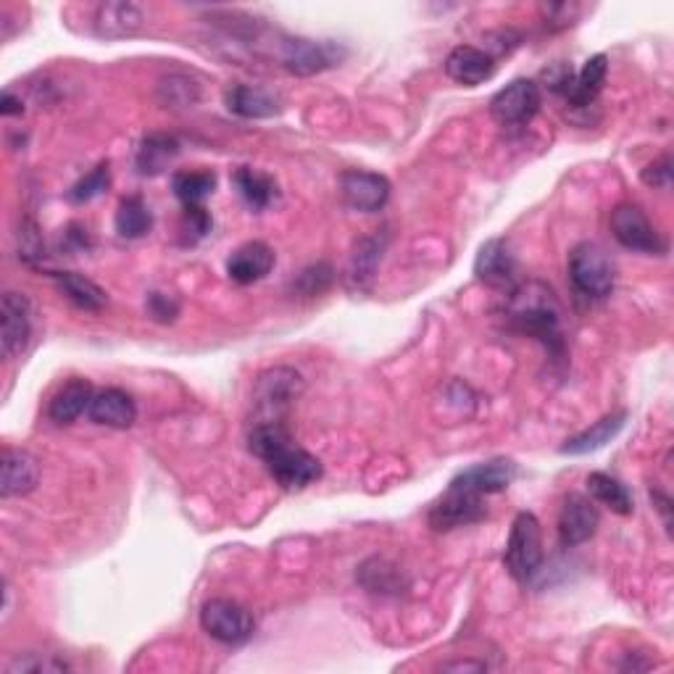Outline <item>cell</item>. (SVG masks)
<instances>
[{
	"label": "cell",
	"mask_w": 674,
	"mask_h": 674,
	"mask_svg": "<svg viewBox=\"0 0 674 674\" xmlns=\"http://www.w3.org/2000/svg\"><path fill=\"white\" fill-rule=\"evenodd\" d=\"M232 180H235L240 198H243L253 211L270 209V206L277 201V182H274L270 175H264V171L240 167Z\"/></svg>",
	"instance_id": "4316f807"
},
{
	"label": "cell",
	"mask_w": 674,
	"mask_h": 674,
	"mask_svg": "<svg viewBox=\"0 0 674 674\" xmlns=\"http://www.w3.org/2000/svg\"><path fill=\"white\" fill-rule=\"evenodd\" d=\"M304 393V377L291 367H274L259 377L256 403L259 422H285L291 414V406Z\"/></svg>",
	"instance_id": "277c9868"
},
{
	"label": "cell",
	"mask_w": 674,
	"mask_h": 674,
	"mask_svg": "<svg viewBox=\"0 0 674 674\" xmlns=\"http://www.w3.org/2000/svg\"><path fill=\"white\" fill-rule=\"evenodd\" d=\"M624 424H628V414H624V411H617V414L598 419V422L590 424L588 430L577 432L575 438H569L567 443L561 445V453L564 456H585V453L603 449V445L611 443V440L624 430Z\"/></svg>",
	"instance_id": "cb8c5ba5"
},
{
	"label": "cell",
	"mask_w": 674,
	"mask_h": 674,
	"mask_svg": "<svg viewBox=\"0 0 674 674\" xmlns=\"http://www.w3.org/2000/svg\"><path fill=\"white\" fill-rule=\"evenodd\" d=\"M91 24L93 32L103 40L133 38L146 27V11L137 3H101Z\"/></svg>",
	"instance_id": "2e32d148"
},
{
	"label": "cell",
	"mask_w": 674,
	"mask_h": 674,
	"mask_svg": "<svg viewBox=\"0 0 674 674\" xmlns=\"http://www.w3.org/2000/svg\"><path fill=\"white\" fill-rule=\"evenodd\" d=\"M340 196L348 209L375 214L390 201V182L375 171L350 169L340 177Z\"/></svg>",
	"instance_id": "7c38bea8"
},
{
	"label": "cell",
	"mask_w": 674,
	"mask_h": 674,
	"mask_svg": "<svg viewBox=\"0 0 674 674\" xmlns=\"http://www.w3.org/2000/svg\"><path fill=\"white\" fill-rule=\"evenodd\" d=\"M264 464L270 466V474L285 491H304L322 477V461L293 443L266 459Z\"/></svg>",
	"instance_id": "8fae6325"
},
{
	"label": "cell",
	"mask_w": 674,
	"mask_h": 674,
	"mask_svg": "<svg viewBox=\"0 0 674 674\" xmlns=\"http://www.w3.org/2000/svg\"><path fill=\"white\" fill-rule=\"evenodd\" d=\"M567 270L575 293L582 295V298L603 301L609 298L611 291H614V282H617L614 261L609 259V253L603 251L601 245L590 243V240L577 243L572 251H569Z\"/></svg>",
	"instance_id": "7a4b0ae2"
},
{
	"label": "cell",
	"mask_w": 674,
	"mask_h": 674,
	"mask_svg": "<svg viewBox=\"0 0 674 674\" xmlns=\"http://www.w3.org/2000/svg\"><path fill=\"white\" fill-rule=\"evenodd\" d=\"M93 396L95 390L91 382L82 380V377H72V380L61 385L56 396L51 398V403H48V417L56 424L77 422V419L91 409Z\"/></svg>",
	"instance_id": "44dd1931"
},
{
	"label": "cell",
	"mask_w": 674,
	"mask_h": 674,
	"mask_svg": "<svg viewBox=\"0 0 674 674\" xmlns=\"http://www.w3.org/2000/svg\"><path fill=\"white\" fill-rule=\"evenodd\" d=\"M227 108L243 119H272L282 112V101L277 95L253 85H235L224 95Z\"/></svg>",
	"instance_id": "7402d4cb"
},
{
	"label": "cell",
	"mask_w": 674,
	"mask_h": 674,
	"mask_svg": "<svg viewBox=\"0 0 674 674\" xmlns=\"http://www.w3.org/2000/svg\"><path fill=\"white\" fill-rule=\"evenodd\" d=\"M382 248L385 243L380 238H364L359 240V245H356L354 259H350V277H354L359 285L364 282H369L375 277L377 264H380L382 259Z\"/></svg>",
	"instance_id": "4dcf8cb0"
},
{
	"label": "cell",
	"mask_w": 674,
	"mask_h": 674,
	"mask_svg": "<svg viewBox=\"0 0 674 674\" xmlns=\"http://www.w3.org/2000/svg\"><path fill=\"white\" fill-rule=\"evenodd\" d=\"M40 483V461L32 453L19 449L3 451V466H0V495L3 498H19L32 493Z\"/></svg>",
	"instance_id": "e0dca14e"
},
{
	"label": "cell",
	"mask_w": 674,
	"mask_h": 674,
	"mask_svg": "<svg viewBox=\"0 0 674 674\" xmlns=\"http://www.w3.org/2000/svg\"><path fill=\"white\" fill-rule=\"evenodd\" d=\"M611 232H614L619 245L643 253V256H662L666 251L662 232L651 224L645 211L635 203H622L611 211Z\"/></svg>",
	"instance_id": "52a82bcc"
},
{
	"label": "cell",
	"mask_w": 674,
	"mask_h": 674,
	"mask_svg": "<svg viewBox=\"0 0 674 674\" xmlns=\"http://www.w3.org/2000/svg\"><path fill=\"white\" fill-rule=\"evenodd\" d=\"M32 335V306L24 293L9 291L0 301V346L6 359H17Z\"/></svg>",
	"instance_id": "30bf717a"
},
{
	"label": "cell",
	"mask_w": 674,
	"mask_h": 674,
	"mask_svg": "<svg viewBox=\"0 0 674 674\" xmlns=\"http://www.w3.org/2000/svg\"><path fill=\"white\" fill-rule=\"evenodd\" d=\"M87 417L93 419L101 428H114V430H127L133 428L137 419V406L133 396L124 393L119 388H103L93 396L91 409Z\"/></svg>",
	"instance_id": "d6986e66"
},
{
	"label": "cell",
	"mask_w": 674,
	"mask_h": 674,
	"mask_svg": "<svg viewBox=\"0 0 674 674\" xmlns=\"http://www.w3.org/2000/svg\"><path fill=\"white\" fill-rule=\"evenodd\" d=\"M506 322L514 333L535 337L554 359L564 356L561 306L546 282H525L506 301Z\"/></svg>",
	"instance_id": "6da1fadb"
},
{
	"label": "cell",
	"mask_w": 674,
	"mask_h": 674,
	"mask_svg": "<svg viewBox=\"0 0 674 674\" xmlns=\"http://www.w3.org/2000/svg\"><path fill=\"white\" fill-rule=\"evenodd\" d=\"M487 517V508L483 495L459 491V487H449V493L430 508V527L438 533H451V529L477 525Z\"/></svg>",
	"instance_id": "9c48e42d"
},
{
	"label": "cell",
	"mask_w": 674,
	"mask_h": 674,
	"mask_svg": "<svg viewBox=\"0 0 674 674\" xmlns=\"http://www.w3.org/2000/svg\"><path fill=\"white\" fill-rule=\"evenodd\" d=\"M641 180L649 185V188L670 190V185H672V158L664 156V158H659V161H653L651 167L643 169Z\"/></svg>",
	"instance_id": "74e56055"
},
{
	"label": "cell",
	"mask_w": 674,
	"mask_h": 674,
	"mask_svg": "<svg viewBox=\"0 0 674 674\" xmlns=\"http://www.w3.org/2000/svg\"><path fill=\"white\" fill-rule=\"evenodd\" d=\"M272 48L280 64L298 77H314V74L327 72L346 59V48L329 43V40L316 43V40L306 38H280Z\"/></svg>",
	"instance_id": "5b68a950"
},
{
	"label": "cell",
	"mask_w": 674,
	"mask_h": 674,
	"mask_svg": "<svg viewBox=\"0 0 674 674\" xmlns=\"http://www.w3.org/2000/svg\"><path fill=\"white\" fill-rule=\"evenodd\" d=\"M69 670H72V666H69L64 659L53 656V653H24V656H17L6 666L9 674H59Z\"/></svg>",
	"instance_id": "d6a6232c"
},
{
	"label": "cell",
	"mask_w": 674,
	"mask_h": 674,
	"mask_svg": "<svg viewBox=\"0 0 674 674\" xmlns=\"http://www.w3.org/2000/svg\"><path fill=\"white\" fill-rule=\"evenodd\" d=\"M474 274L491 287H512L514 274H517V256H514L512 245L504 238L487 240L474 259Z\"/></svg>",
	"instance_id": "9a60e30c"
},
{
	"label": "cell",
	"mask_w": 674,
	"mask_h": 674,
	"mask_svg": "<svg viewBox=\"0 0 674 674\" xmlns=\"http://www.w3.org/2000/svg\"><path fill=\"white\" fill-rule=\"evenodd\" d=\"M540 87L533 80H514L504 91H498L491 101V116L501 127H519L535 119L540 112Z\"/></svg>",
	"instance_id": "ba28073f"
},
{
	"label": "cell",
	"mask_w": 674,
	"mask_h": 674,
	"mask_svg": "<svg viewBox=\"0 0 674 674\" xmlns=\"http://www.w3.org/2000/svg\"><path fill=\"white\" fill-rule=\"evenodd\" d=\"M274 251L261 240L240 245L230 259H227V274L238 285H253V282L264 280L274 270Z\"/></svg>",
	"instance_id": "ffe728a7"
},
{
	"label": "cell",
	"mask_w": 674,
	"mask_h": 674,
	"mask_svg": "<svg viewBox=\"0 0 674 674\" xmlns=\"http://www.w3.org/2000/svg\"><path fill=\"white\" fill-rule=\"evenodd\" d=\"M601 517H598V508L590 498H585L580 493H572L564 501L561 514H559V540L564 548H577L582 543H588L596 535Z\"/></svg>",
	"instance_id": "4fadbf2b"
},
{
	"label": "cell",
	"mask_w": 674,
	"mask_h": 674,
	"mask_svg": "<svg viewBox=\"0 0 674 674\" xmlns=\"http://www.w3.org/2000/svg\"><path fill=\"white\" fill-rule=\"evenodd\" d=\"M53 280H56L59 291L64 298L72 304L74 308H80V312H103L108 304V295L103 291L101 285H95L91 277H85V274L80 272H56L53 274Z\"/></svg>",
	"instance_id": "d4e9b609"
},
{
	"label": "cell",
	"mask_w": 674,
	"mask_h": 674,
	"mask_svg": "<svg viewBox=\"0 0 674 674\" xmlns=\"http://www.w3.org/2000/svg\"><path fill=\"white\" fill-rule=\"evenodd\" d=\"M543 80L548 82V87H551L554 93H561L564 98H567L569 87H572L575 72H572V66L559 61V64H554L551 69H546V72H543Z\"/></svg>",
	"instance_id": "f35d334b"
},
{
	"label": "cell",
	"mask_w": 674,
	"mask_h": 674,
	"mask_svg": "<svg viewBox=\"0 0 674 674\" xmlns=\"http://www.w3.org/2000/svg\"><path fill=\"white\" fill-rule=\"evenodd\" d=\"M217 188V175L214 171H177L175 177H171V190H175V196L180 198L182 206H201L206 198L211 196Z\"/></svg>",
	"instance_id": "f546056e"
},
{
	"label": "cell",
	"mask_w": 674,
	"mask_h": 674,
	"mask_svg": "<svg viewBox=\"0 0 674 674\" xmlns=\"http://www.w3.org/2000/svg\"><path fill=\"white\" fill-rule=\"evenodd\" d=\"M609 74V59L603 53L585 61V66L575 74L572 87H569L567 101L572 103L575 108H588L593 106L598 95L603 91V82H607Z\"/></svg>",
	"instance_id": "484cf974"
},
{
	"label": "cell",
	"mask_w": 674,
	"mask_h": 674,
	"mask_svg": "<svg viewBox=\"0 0 674 674\" xmlns=\"http://www.w3.org/2000/svg\"><path fill=\"white\" fill-rule=\"evenodd\" d=\"M651 501H653V506L659 508V512H662V517H664V525H666V529H672V517H670V512H672V501H670V495H662L659 491H651Z\"/></svg>",
	"instance_id": "7bdbcfd3"
},
{
	"label": "cell",
	"mask_w": 674,
	"mask_h": 674,
	"mask_svg": "<svg viewBox=\"0 0 674 674\" xmlns=\"http://www.w3.org/2000/svg\"><path fill=\"white\" fill-rule=\"evenodd\" d=\"M517 477V464L512 459H493L485 464H474L451 480L449 487H459V491L477 493V495H493L504 493L508 485Z\"/></svg>",
	"instance_id": "5bb4252c"
},
{
	"label": "cell",
	"mask_w": 674,
	"mask_h": 674,
	"mask_svg": "<svg viewBox=\"0 0 674 674\" xmlns=\"http://www.w3.org/2000/svg\"><path fill=\"white\" fill-rule=\"evenodd\" d=\"M19 240V259L27 261V264H40L45 256V243H43V232L40 227L32 222V219H24L22 227L17 232Z\"/></svg>",
	"instance_id": "d590c367"
},
{
	"label": "cell",
	"mask_w": 674,
	"mask_h": 674,
	"mask_svg": "<svg viewBox=\"0 0 674 674\" xmlns=\"http://www.w3.org/2000/svg\"><path fill=\"white\" fill-rule=\"evenodd\" d=\"M445 74L464 87H477L495 74V59L474 45H456L445 59Z\"/></svg>",
	"instance_id": "ac0fdd59"
},
{
	"label": "cell",
	"mask_w": 674,
	"mask_h": 674,
	"mask_svg": "<svg viewBox=\"0 0 674 674\" xmlns=\"http://www.w3.org/2000/svg\"><path fill=\"white\" fill-rule=\"evenodd\" d=\"M24 112V103L22 98H17L13 93H3V98H0V114L3 116H19Z\"/></svg>",
	"instance_id": "b9f144b4"
},
{
	"label": "cell",
	"mask_w": 674,
	"mask_h": 674,
	"mask_svg": "<svg viewBox=\"0 0 674 674\" xmlns=\"http://www.w3.org/2000/svg\"><path fill=\"white\" fill-rule=\"evenodd\" d=\"M114 227H116V235L122 240H140L146 238L150 227H154V214H150L148 203L143 201L140 196H129L124 198L119 209H116Z\"/></svg>",
	"instance_id": "83f0119b"
},
{
	"label": "cell",
	"mask_w": 674,
	"mask_h": 674,
	"mask_svg": "<svg viewBox=\"0 0 674 674\" xmlns=\"http://www.w3.org/2000/svg\"><path fill=\"white\" fill-rule=\"evenodd\" d=\"M329 282H333V266L329 264H316L301 272L298 277V291L304 295H319L327 291Z\"/></svg>",
	"instance_id": "8d00e7d4"
},
{
	"label": "cell",
	"mask_w": 674,
	"mask_h": 674,
	"mask_svg": "<svg viewBox=\"0 0 674 674\" xmlns=\"http://www.w3.org/2000/svg\"><path fill=\"white\" fill-rule=\"evenodd\" d=\"M66 251H72V253H80V251H85V248H91V238H87V230L85 227H80V224H72L66 230Z\"/></svg>",
	"instance_id": "60d3db41"
},
{
	"label": "cell",
	"mask_w": 674,
	"mask_h": 674,
	"mask_svg": "<svg viewBox=\"0 0 674 674\" xmlns=\"http://www.w3.org/2000/svg\"><path fill=\"white\" fill-rule=\"evenodd\" d=\"M148 312H150V316H154V319L167 325V322H175V316H177V312H180V306H177L175 301L169 298V295L150 293L148 295Z\"/></svg>",
	"instance_id": "ab89813d"
},
{
	"label": "cell",
	"mask_w": 674,
	"mask_h": 674,
	"mask_svg": "<svg viewBox=\"0 0 674 674\" xmlns=\"http://www.w3.org/2000/svg\"><path fill=\"white\" fill-rule=\"evenodd\" d=\"M201 628L222 645H243L253 638V614L230 598H211L201 609Z\"/></svg>",
	"instance_id": "8992f818"
},
{
	"label": "cell",
	"mask_w": 674,
	"mask_h": 674,
	"mask_svg": "<svg viewBox=\"0 0 674 674\" xmlns=\"http://www.w3.org/2000/svg\"><path fill=\"white\" fill-rule=\"evenodd\" d=\"M108 182H112V169H108V161H101L93 171H87L80 182H74V188L69 190V201L72 203H91L101 192H106Z\"/></svg>",
	"instance_id": "1f68e13d"
},
{
	"label": "cell",
	"mask_w": 674,
	"mask_h": 674,
	"mask_svg": "<svg viewBox=\"0 0 674 674\" xmlns=\"http://www.w3.org/2000/svg\"><path fill=\"white\" fill-rule=\"evenodd\" d=\"M211 232V214L203 206H185L180 219V243L196 245Z\"/></svg>",
	"instance_id": "e575fe53"
},
{
	"label": "cell",
	"mask_w": 674,
	"mask_h": 674,
	"mask_svg": "<svg viewBox=\"0 0 674 674\" xmlns=\"http://www.w3.org/2000/svg\"><path fill=\"white\" fill-rule=\"evenodd\" d=\"M506 572L512 575V580L519 585H527L543 567V533L540 522L535 514L519 512L514 517L512 533H508L506 543Z\"/></svg>",
	"instance_id": "3957f363"
},
{
	"label": "cell",
	"mask_w": 674,
	"mask_h": 674,
	"mask_svg": "<svg viewBox=\"0 0 674 674\" xmlns=\"http://www.w3.org/2000/svg\"><path fill=\"white\" fill-rule=\"evenodd\" d=\"M180 156V143L167 133H150L140 140L135 156V167L143 177H158L171 167V161Z\"/></svg>",
	"instance_id": "603a6c76"
},
{
	"label": "cell",
	"mask_w": 674,
	"mask_h": 674,
	"mask_svg": "<svg viewBox=\"0 0 674 674\" xmlns=\"http://www.w3.org/2000/svg\"><path fill=\"white\" fill-rule=\"evenodd\" d=\"M588 491L598 501V504L611 508V512L619 514V517H628V514H632V508H635V506H632V495H630L628 487H624L617 477H611V474H607V472L590 474Z\"/></svg>",
	"instance_id": "f1b7e54d"
},
{
	"label": "cell",
	"mask_w": 674,
	"mask_h": 674,
	"mask_svg": "<svg viewBox=\"0 0 674 674\" xmlns=\"http://www.w3.org/2000/svg\"><path fill=\"white\" fill-rule=\"evenodd\" d=\"M361 582L371 593H388V590H398V569L393 564L382 559H371L361 567Z\"/></svg>",
	"instance_id": "836d02e7"
},
{
	"label": "cell",
	"mask_w": 674,
	"mask_h": 674,
	"mask_svg": "<svg viewBox=\"0 0 674 674\" xmlns=\"http://www.w3.org/2000/svg\"><path fill=\"white\" fill-rule=\"evenodd\" d=\"M443 670H449V672H483V670H487V666L483 662H451V664H443Z\"/></svg>",
	"instance_id": "ee69618b"
}]
</instances>
